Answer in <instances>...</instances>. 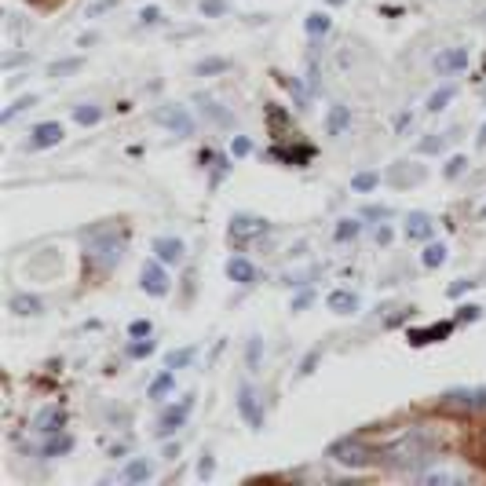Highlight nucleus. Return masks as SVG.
Masks as SVG:
<instances>
[{"label": "nucleus", "mask_w": 486, "mask_h": 486, "mask_svg": "<svg viewBox=\"0 0 486 486\" xmlns=\"http://www.w3.org/2000/svg\"><path fill=\"white\" fill-rule=\"evenodd\" d=\"M432 450H435V439L424 432V428H413V432L399 435V439L388 446V457H391L395 465L413 468V465H420V461H432Z\"/></svg>", "instance_id": "1"}, {"label": "nucleus", "mask_w": 486, "mask_h": 486, "mask_svg": "<svg viewBox=\"0 0 486 486\" xmlns=\"http://www.w3.org/2000/svg\"><path fill=\"white\" fill-rule=\"evenodd\" d=\"M154 121H158L161 128H168L176 139L194 136V117H191V110H187V106H179V103H165V106H158V110H154Z\"/></svg>", "instance_id": "2"}, {"label": "nucleus", "mask_w": 486, "mask_h": 486, "mask_svg": "<svg viewBox=\"0 0 486 486\" xmlns=\"http://www.w3.org/2000/svg\"><path fill=\"white\" fill-rule=\"evenodd\" d=\"M468 63H472V51L468 48H461V44H453V48H442L439 55H435V74L439 77H457L461 70H468Z\"/></svg>", "instance_id": "3"}, {"label": "nucleus", "mask_w": 486, "mask_h": 486, "mask_svg": "<svg viewBox=\"0 0 486 486\" xmlns=\"http://www.w3.org/2000/svg\"><path fill=\"white\" fill-rule=\"evenodd\" d=\"M191 410H194V395H183V399H179V406H168V410L161 413V420H158V439L176 435V432L187 424Z\"/></svg>", "instance_id": "4"}, {"label": "nucleus", "mask_w": 486, "mask_h": 486, "mask_svg": "<svg viewBox=\"0 0 486 486\" xmlns=\"http://www.w3.org/2000/svg\"><path fill=\"white\" fill-rule=\"evenodd\" d=\"M238 413H241V420H245L253 432L263 428V406H260V395H256L253 384H241L238 388Z\"/></svg>", "instance_id": "5"}, {"label": "nucleus", "mask_w": 486, "mask_h": 486, "mask_svg": "<svg viewBox=\"0 0 486 486\" xmlns=\"http://www.w3.org/2000/svg\"><path fill=\"white\" fill-rule=\"evenodd\" d=\"M165 267H168V263H161L158 256L143 263V270H139L143 293H150V296H165V293H168V270H165Z\"/></svg>", "instance_id": "6"}, {"label": "nucleus", "mask_w": 486, "mask_h": 486, "mask_svg": "<svg viewBox=\"0 0 486 486\" xmlns=\"http://www.w3.org/2000/svg\"><path fill=\"white\" fill-rule=\"evenodd\" d=\"M329 457L337 465H348V468H362L370 461V453H366V446H362L358 439H340V442H333Z\"/></svg>", "instance_id": "7"}, {"label": "nucleus", "mask_w": 486, "mask_h": 486, "mask_svg": "<svg viewBox=\"0 0 486 486\" xmlns=\"http://www.w3.org/2000/svg\"><path fill=\"white\" fill-rule=\"evenodd\" d=\"M34 432L37 435H44V439H51V435H59V432H66V410L63 406H44V410H37V417H34Z\"/></svg>", "instance_id": "8"}, {"label": "nucleus", "mask_w": 486, "mask_h": 486, "mask_svg": "<svg viewBox=\"0 0 486 486\" xmlns=\"http://www.w3.org/2000/svg\"><path fill=\"white\" fill-rule=\"evenodd\" d=\"M63 139H66V132H63V125H59V121H41V125L29 132L26 150H51V146H59Z\"/></svg>", "instance_id": "9"}, {"label": "nucleus", "mask_w": 486, "mask_h": 486, "mask_svg": "<svg viewBox=\"0 0 486 486\" xmlns=\"http://www.w3.org/2000/svg\"><path fill=\"white\" fill-rule=\"evenodd\" d=\"M88 256H92L96 263H103V267H113V263L121 260V241H117V234H99L92 245H88Z\"/></svg>", "instance_id": "10"}, {"label": "nucleus", "mask_w": 486, "mask_h": 486, "mask_svg": "<svg viewBox=\"0 0 486 486\" xmlns=\"http://www.w3.org/2000/svg\"><path fill=\"white\" fill-rule=\"evenodd\" d=\"M263 231H267V220H256V216H234L231 220V241H238V245H245L249 238H256Z\"/></svg>", "instance_id": "11"}, {"label": "nucleus", "mask_w": 486, "mask_h": 486, "mask_svg": "<svg viewBox=\"0 0 486 486\" xmlns=\"http://www.w3.org/2000/svg\"><path fill=\"white\" fill-rule=\"evenodd\" d=\"M227 278L238 282V285H256L260 270H256V263L245 260V256H231V260H227Z\"/></svg>", "instance_id": "12"}, {"label": "nucleus", "mask_w": 486, "mask_h": 486, "mask_svg": "<svg viewBox=\"0 0 486 486\" xmlns=\"http://www.w3.org/2000/svg\"><path fill=\"white\" fill-rule=\"evenodd\" d=\"M183 241L179 238H168V234H161V238H154V256L161 260V263H168V267H176V263H183Z\"/></svg>", "instance_id": "13"}, {"label": "nucleus", "mask_w": 486, "mask_h": 486, "mask_svg": "<svg viewBox=\"0 0 486 486\" xmlns=\"http://www.w3.org/2000/svg\"><path fill=\"white\" fill-rule=\"evenodd\" d=\"M348 128H351V106H344V103L329 106V113H325V136L329 139H340Z\"/></svg>", "instance_id": "14"}, {"label": "nucleus", "mask_w": 486, "mask_h": 486, "mask_svg": "<svg viewBox=\"0 0 486 486\" xmlns=\"http://www.w3.org/2000/svg\"><path fill=\"white\" fill-rule=\"evenodd\" d=\"M358 293H351V289H333L329 296H325V308L333 311V315H355L358 311Z\"/></svg>", "instance_id": "15"}, {"label": "nucleus", "mask_w": 486, "mask_h": 486, "mask_svg": "<svg viewBox=\"0 0 486 486\" xmlns=\"http://www.w3.org/2000/svg\"><path fill=\"white\" fill-rule=\"evenodd\" d=\"M435 223L428 212H410V220H406V241H424V238H432Z\"/></svg>", "instance_id": "16"}, {"label": "nucleus", "mask_w": 486, "mask_h": 486, "mask_svg": "<svg viewBox=\"0 0 486 486\" xmlns=\"http://www.w3.org/2000/svg\"><path fill=\"white\" fill-rule=\"evenodd\" d=\"M146 479H154V465H150L146 457H132L125 465V472H121V482L125 486H136V482H146Z\"/></svg>", "instance_id": "17"}, {"label": "nucleus", "mask_w": 486, "mask_h": 486, "mask_svg": "<svg viewBox=\"0 0 486 486\" xmlns=\"http://www.w3.org/2000/svg\"><path fill=\"white\" fill-rule=\"evenodd\" d=\"M194 103H198L201 117H208L212 125H234V113H231V110H223V106H220L216 99H208V96H198Z\"/></svg>", "instance_id": "18"}, {"label": "nucleus", "mask_w": 486, "mask_h": 486, "mask_svg": "<svg viewBox=\"0 0 486 486\" xmlns=\"http://www.w3.org/2000/svg\"><path fill=\"white\" fill-rule=\"evenodd\" d=\"M453 325H457V318L453 322H442V325H428V329H413L410 333V344H435V340H446Z\"/></svg>", "instance_id": "19"}, {"label": "nucleus", "mask_w": 486, "mask_h": 486, "mask_svg": "<svg viewBox=\"0 0 486 486\" xmlns=\"http://www.w3.org/2000/svg\"><path fill=\"white\" fill-rule=\"evenodd\" d=\"M446 403L450 406H468V410H475V406H486V388H461V391H446Z\"/></svg>", "instance_id": "20"}, {"label": "nucleus", "mask_w": 486, "mask_h": 486, "mask_svg": "<svg viewBox=\"0 0 486 486\" xmlns=\"http://www.w3.org/2000/svg\"><path fill=\"white\" fill-rule=\"evenodd\" d=\"M8 308H11L15 315L29 318V315H41V311H44V303H41V296H34V293H15Z\"/></svg>", "instance_id": "21"}, {"label": "nucleus", "mask_w": 486, "mask_h": 486, "mask_svg": "<svg viewBox=\"0 0 486 486\" xmlns=\"http://www.w3.org/2000/svg\"><path fill=\"white\" fill-rule=\"evenodd\" d=\"M172 388H176V370H168V366H165V370H161L154 380H150L146 395H150V399H165V395H168Z\"/></svg>", "instance_id": "22"}, {"label": "nucleus", "mask_w": 486, "mask_h": 486, "mask_svg": "<svg viewBox=\"0 0 486 486\" xmlns=\"http://www.w3.org/2000/svg\"><path fill=\"white\" fill-rule=\"evenodd\" d=\"M70 450H74V439H70L66 432H59V435H51V439L44 442L41 453H44V457H63V453H70Z\"/></svg>", "instance_id": "23"}, {"label": "nucleus", "mask_w": 486, "mask_h": 486, "mask_svg": "<svg viewBox=\"0 0 486 486\" xmlns=\"http://www.w3.org/2000/svg\"><path fill=\"white\" fill-rule=\"evenodd\" d=\"M453 96H457V88H453V84H442L439 92H432V96H428L424 110H428V113H439V110H446V103H450Z\"/></svg>", "instance_id": "24"}, {"label": "nucleus", "mask_w": 486, "mask_h": 486, "mask_svg": "<svg viewBox=\"0 0 486 486\" xmlns=\"http://www.w3.org/2000/svg\"><path fill=\"white\" fill-rule=\"evenodd\" d=\"M303 29H308L311 37H325L329 29H333V19H329L325 11H311V15H308V22H303Z\"/></svg>", "instance_id": "25"}, {"label": "nucleus", "mask_w": 486, "mask_h": 486, "mask_svg": "<svg viewBox=\"0 0 486 486\" xmlns=\"http://www.w3.org/2000/svg\"><path fill=\"white\" fill-rule=\"evenodd\" d=\"M227 70H231V59H201L194 66L198 77H216V74H227Z\"/></svg>", "instance_id": "26"}, {"label": "nucleus", "mask_w": 486, "mask_h": 486, "mask_svg": "<svg viewBox=\"0 0 486 486\" xmlns=\"http://www.w3.org/2000/svg\"><path fill=\"white\" fill-rule=\"evenodd\" d=\"M81 66H84L81 55H74V59H59V63L48 66V77H70V74H77Z\"/></svg>", "instance_id": "27"}, {"label": "nucleus", "mask_w": 486, "mask_h": 486, "mask_svg": "<svg viewBox=\"0 0 486 486\" xmlns=\"http://www.w3.org/2000/svg\"><path fill=\"white\" fill-rule=\"evenodd\" d=\"M99 117H103V106H96V103L74 106V121H77V125H99Z\"/></svg>", "instance_id": "28"}, {"label": "nucleus", "mask_w": 486, "mask_h": 486, "mask_svg": "<svg viewBox=\"0 0 486 486\" xmlns=\"http://www.w3.org/2000/svg\"><path fill=\"white\" fill-rule=\"evenodd\" d=\"M358 234H362V220H355V216H344L337 223V231H333V238H337V241H355Z\"/></svg>", "instance_id": "29"}, {"label": "nucleus", "mask_w": 486, "mask_h": 486, "mask_svg": "<svg viewBox=\"0 0 486 486\" xmlns=\"http://www.w3.org/2000/svg\"><path fill=\"white\" fill-rule=\"evenodd\" d=\"M380 187V172H358L355 179H351V191H358V194H370V191H377Z\"/></svg>", "instance_id": "30"}, {"label": "nucleus", "mask_w": 486, "mask_h": 486, "mask_svg": "<svg viewBox=\"0 0 486 486\" xmlns=\"http://www.w3.org/2000/svg\"><path fill=\"white\" fill-rule=\"evenodd\" d=\"M34 106H37V96H22V99H15L4 113H0V121H4V125H11V121H15L22 110H34Z\"/></svg>", "instance_id": "31"}, {"label": "nucleus", "mask_w": 486, "mask_h": 486, "mask_svg": "<svg viewBox=\"0 0 486 486\" xmlns=\"http://www.w3.org/2000/svg\"><path fill=\"white\" fill-rule=\"evenodd\" d=\"M420 263L428 267V270L442 267V263H446V245H442V241H439V245H428V249H424V253H420Z\"/></svg>", "instance_id": "32"}, {"label": "nucleus", "mask_w": 486, "mask_h": 486, "mask_svg": "<svg viewBox=\"0 0 486 486\" xmlns=\"http://www.w3.org/2000/svg\"><path fill=\"white\" fill-rule=\"evenodd\" d=\"M191 358H194V348H179V351L165 355V366L168 370H183V366H191Z\"/></svg>", "instance_id": "33"}, {"label": "nucleus", "mask_w": 486, "mask_h": 486, "mask_svg": "<svg viewBox=\"0 0 486 486\" xmlns=\"http://www.w3.org/2000/svg\"><path fill=\"white\" fill-rule=\"evenodd\" d=\"M198 11H201L205 19H223V15L231 11V4H227V0H201Z\"/></svg>", "instance_id": "34"}, {"label": "nucleus", "mask_w": 486, "mask_h": 486, "mask_svg": "<svg viewBox=\"0 0 486 486\" xmlns=\"http://www.w3.org/2000/svg\"><path fill=\"white\" fill-rule=\"evenodd\" d=\"M260 355H263V340H260V337H249V344H245V362H249V370H260Z\"/></svg>", "instance_id": "35"}, {"label": "nucleus", "mask_w": 486, "mask_h": 486, "mask_svg": "<svg viewBox=\"0 0 486 486\" xmlns=\"http://www.w3.org/2000/svg\"><path fill=\"white\" fill-rule=\"evenodd\" d=\"M128 355L132 358H146V355H154V340H143V337H136V344H128Z\"/></svg>", "instance_id": "36"}, {"label": "nucleus", "mask_w": 486, "mask_h": 486, "mask_svg": "<svg viewBox=\"0 0 486 486\" xmlns=\"http://www.w3.org/2000/svg\"><path fill=\"white\" fill-rule=\"evenodd\" d=\"M128 333H132V337H150V333H154V322H150V318H136L128 325Z\"/></svg>", "instance_id": "37"}, {"label": "nucleus", "mask_w": 486, "mask_h": 486, "mask_svg": "<svg viewBox=\"0 0 486 486\" xmlns=\"http://www.w3.org/2000/svg\"><path fill=\"white\" fill-rule=\"evenodd\" d=\"M465 165H468L465 158H450V161H446V168H442V176H446V179H457V176L465 172Z\"/></svg>", "instance_id": "38"}, {"label": "nucleus", "mask_w": 486, "mask_h": 486, "mask_svg": "<svg viewBox=\"0 0 486 486\" xmlns=\"http://www.w3.org/2000/svg\"><path fill=\"white\" fill-rule=\"evenodd\" d=\"M249 150H253V143H249L245 136H238V139H231V154H234V158H245Z\"/></svg>", "instance_id": "39"}, {"label": "nucleus", "mask_w": 486, "mask_h": 486, "mask_svg": "<svg viewBox=\"0 0 486 486\" xmlns=\"http://www.w3.org/2000/svg\"><path fill=\"white\" fill-rule=\"evenodd\" d=\"M442 146H446L442 136H439V139H435V136H432V139H420V154H439Z\"/></svg>", "instance_id": "40"}, {"label": "nucleus", "mask_w": 486, "mask_h": 486, "mask_svg": "<svg viewBox=\"0 0 486 486\" xmlns=\"http://www.w3.org/2000/svg\"><path fill=\"white\" fill-rule=\"evenodd\" d=\"M212 472H216V461H212V453H201V461H198V475L208 479Z\"/></svg>", "instance_id": "41"}, {"label": "nucleus", "mask_w": 486, "mask_h": 486, "mask_svg": "<svg viewBox=\"0 0 486 486\" xmlns=\"http://www.w3.org/2000/svg\"><path fill=\"white\" fill-rule=\"evenodd\" d=\"M139 22H143V26H158V22H161V8H143V11H139Z\"/></svg>", "instance_id": "42"}, {"label": "nucleus", "mask_w": 486, "mask_h": 486, "mask_svg": "<svg viewBox=\"0 0 486 486\" xmlns=\"http://www.w3.org/2000/svg\"><path fill=\"white\" fill-rule=\"evenodd\" d=\"M479 315H482V308H475V303H468V308H461V311H457V322H475Z\"/></svg>", "instance_id": "43"}, {"label": "nucleus", "mask_w": 486, "mask_h": 486, "mask_svg": "<svg viewBox=\"0 0 486 486\" xmlns=\"http://www.w3.org/2000/svg\"><path fill=\"white\" fill-rule=\"evenodd\" d=\"M424 482H453V475H446V472H428V475H424Z\"/></svg>", "instance_id": "44"}, {"label": "nucleus", "mask_w": 486, "mask_h": 486, "mask_svg": "<svg viewBox=\"0 0 486 486\" xmlns=\"http://www.w3.org/2000/svg\"><path fill=\"white\" fill-rule=\"evenodd\" d=\"M366 216H370V220H384V216H388V208H384V205H370V208H366Z\"/></svg>", "instance_id": "45"}, {"label": "nucleus", "mask_w": 486, "mask_h": 486, "mask_svg": "<svg viewBox=\"0 0 486 486\" xmlns=\"http://www.w3.org/2000/svg\"><path fill=\"white\" fill-rule=\"evenodd\" d=\"M388 241H391V227H377V245H388Z\"/></svg>", "instance_id": "46"}, {"label": "nucleus", "mask_w": 486, "mask_h": 486, "mask_svg": "<svg viewBox=\"0 0 486 486\" xmlns=\"http://www.w3.org/2000/svg\"><path fill=\"white\" fill-rule=\"evenodd\" d=\"M472 285H475V282H457V285H450V296H461V293L472 289Z\"/></svg>", "instance_id": "47"}, {"label": "nucleus", "mask_w": 486, "mask_h": 486, "mask_svg": "<svg viewBox=\"0 0 486 486\" xmlns=\"http://www.w3.org/2000/svg\"><path fill=\"white\" fill-rule=\"evenodd\" d=\"M479 146H486V125L479 128Z\"/></svg>", "instance_id": "48"}, {"label": "nucleus", "mask_w": 486, "mask_h": 486, "mask_svg": "<svg viewBox=\"0 0 486 486\" xmlns=\"http://www.w3.org/2000/svg\"><path fill=\"white\" fill-rule=\"evenodd\" d=\"M329 4H344V0H329Z\"/></svg>", "instance_id": "49"}]
</instances>
